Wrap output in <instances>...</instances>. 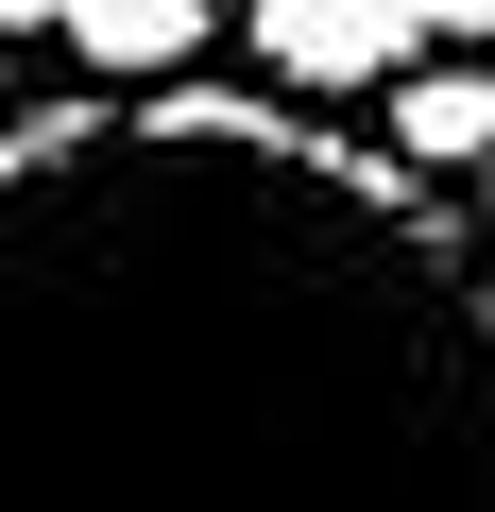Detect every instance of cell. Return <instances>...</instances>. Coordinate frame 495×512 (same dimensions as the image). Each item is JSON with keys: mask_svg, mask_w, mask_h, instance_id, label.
Here are the masks:
<instances>
[{"mask_svg": "<svg viewBox=\"0 0 495 512\" xmlns=\"http://www.w3.org/2000/svg\"><path fill=\"white\" fill-rule=\"evenodd\" d=\"M478 222H495V171H478Z\"/></svg>", "mask_w": 495, "mask_h": 512, "instance_id": "cell-7", "label": "cell"}, {"mask_svg": "<svg viewBox=\"0 0 495 512\" xmlns=\"http://www.w3.org/2000/svg\"><path fill=\"white\" fill-rule=\"evenodd\" d=\"M410 35H461V52H495V0H410Z\"/></svg>", "mask_w": 495, "mask_h": 512, "instance_id": "cell-5", "label": "cell"}, {"mask_svg": "<svg viewBox=\"0 0 495 512\" xmlns=\"http://www.w3.org/2000/svg\"><path fill=\"white\" fill-rule=\"evenodd\" d=\"M393 171H495V69H393Z\"/></svg>", "mask_w": 495, "mask_h": 512, "instance_id": "cell-4", "label": "cell"}, {"mask_svg": "<svg viewBox=\"0 0 495 512\" xmlns=\"http://www.w3.org/2000/svg\"><path fill=\"white\" fill-rule=\"evenodd\" d=\"M274 103H376L410 69V0H239Z\"/></svg>", "mask_w": 495, "mask_h": 512, "instance_id": "cell-2", "label": "cell"}, {"mask_svg": "<svg viewBox=\"0 0 495 512\" xmlns=\"http://www.w3.org/2000/svg\"><path fill=\"white\" fill-rule=\"evenodd\" d=\"M18 35H69V0H0V52H18Z\"/></svg>", "mask_w": 495, "mask_h": 512, "instance_id": "cell-6", "label": "cell"}, {"mask_svg": "<svg viewBox=\"0 0 495 512\" xmlns=\"http://www.w3.org/2000/svg\"><path fill=\"white\" fill-rule=\"evenodd\" d=\"M205 35H222V0H69V52L103 86H188Z\"/></svg>", "mask_w": 495, "mask_h": 512, "instance_id": "cell-3", "label": "cell"}, {"mask_svg": "<svg viewBox=\"0 0 495 512\" xmlns=\"http://www.w3.org/2000/svg\"><path fill=\"white\" fill-rule=\"evenodd\" d=\"M0 512H495V256L274 86L0 120Z\"/></svg>", "mask_w": 495, "mask_h": 512, "instance_id": "cell-1", "label": "cell"}]
</instances>
